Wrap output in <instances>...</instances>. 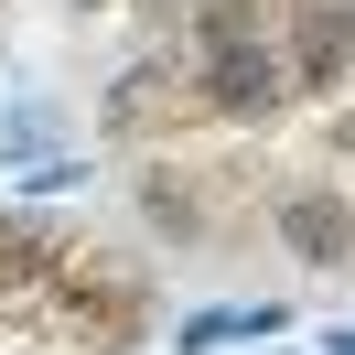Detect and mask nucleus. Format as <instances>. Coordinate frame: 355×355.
Masks as SVG:
<instances>
[{
    "instance_id": "nucleus-1",
    "label": "nucleus",
    "mask_w": 355,
    "mask_h": 355,
    "mask_svg": "<svg viewBox=\"0 0 355 355\" xmlns=\"http://www.w3.org/2000/svg\"><path fill=\"white\" fill-rule=\"evenodd\" d=\"M205 97H216V108H269V97H280V65H269V44L248 33V11H226V22H216Z\"/></svg>"
},
{
    "instance_id": "nucleus-2",
    "label": "nucleus",
    "mask_w": 355,
    "mask_h": 355,
    "mask_svg": "<svg viewBox=\"0 0 355 355\" xmlns=\"http://www.w3.org/2000/svg\"><path fill=\"white\" fill-rule=\"evenodd\" d=\"M280 237L302 248V259H345V205H323V194H302V205H280Z\"/></svg>"
},
{
    "instance_id": "nucleus-4",
    "label": "nucleus",
    "mask_w": 355,
    "mask_h": 355,
    "mask_svg": "<svg viewBox=\"0 0 355 355\" xmlns=\"http://www.w3.org/2000/svg\"><path fill=\"white\" fill-rule=\"evenodd\" d=\"M345 22H355V11H345Z\"/></svg>"
},
{
    "instance_id": "nucleus-3",
    "label": "nucleus",
    "mask_w": 355,
    "mask_h": 355,
    "mask_svg": "<svg viewBox=\"0 0 355 355\" xmlns=\"http://www.w3.org/2000/svg\"><path fill=\"white\" fill-rule=\"evenodd\" d=\"M345 44H355L345 11H312V22H302V76H334V65H345Z\"/></svg>"
}]
</instances>
